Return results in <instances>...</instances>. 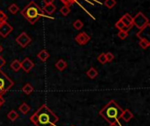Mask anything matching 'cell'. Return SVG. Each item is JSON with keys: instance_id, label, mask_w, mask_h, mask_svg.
<instances>
[{"instance_id": "6da1fadb", "label": "cell", "mask_w": 150, "mask_h": 126, "mask_svg": "<svg viewBox=\"0 0 150 126\" xmlns=\"http://www.w3.org/2000/svg\"><path fill=\"white\" fill-rule=\"evenodd\" d=\"M30 120L35 126H52L58 122L59 118L43 104L30 117Z\"/></svg>"}, {"instance_id": "7a4b0ae2", "label": "cell", "mask_w": 150, "mask_h": 126, "mask_svg": "<svg viewBox=\"0 0 150 126\" xmlns=\"http://www.w3.org/2000/svg\"><path fill=\"white\" fill-rule=\"evenodd\" d=\"M123 112V110L120 105L113 100L110 101L100 111L99 115L110 125L118 123L120 116Z\"/></svg>"}, {"instance_id": "3957f363", "label": "cell", "mask_w": 150, "mask_h": 126, "mask_svg": "<svg viewBox=\"0 0 150 126\" xmlns=\"http://www.w3.org/2000/svg\"><path fill=\"white\" fill-rule=\"evenodd\" d=\"M20 13L31 25H34L41 17L45 16V12L34 1H31Z\"/></svg>"}, {"instance_id": "277c9868", "label": "cell", "mask_w": 150, "mask_h": 126, "mask_svg": "<svg viewBox=\"0 0 150 126\" xmlns=\"http://www.w3.org/2000/svg\"><path fill=\"white\" fill-rule=\"evenodd\" d=\"M13 81L0 69V96L5 94L13 86Z\"/></svg>"}, {"instance_id": "5b68a950", "label": "cell", "mask_w": 150, "mask_h": 126, "mask_svg": "<svg viewBox=\"0 0 150 126\" xmlns=\"http://www.w3.org/2000/svg\"><path fill=\"white\" fill-rule=\"evenodd\" d=\"M133 25H135L138 29L142 30L149 26V18L142 11H139L134 17H133Z\"/></svg>"}, {"instance_id": "8992f818", "label": "cell", "mask_w": 150, "mask_h": 126, "mask_svg": "<svg viewBox=\"0 0 150 126\" xmlns=\"http://www.w3.org/2000/svg\"><path fill=\"white\" fill-rule=\"evenodd\" d=\"M16 41L17 43L22 46V47H26L32 41V39L28 36V34L26 32H21L17 38H16Z\"/></svg>"}, {"instance_id": "52a82bcc", "label": "cell", "mask_w": 150, "mask_h": 126, "mask_svg": "<svg viewBox=\"0 0 150 126\" xmlns=\"http://www.w3.org/2000/svg\"><path fill=\"white\" fill-rule=\"evenodd\" d=\"M12 31H13V27L6 21H3L0 23V35L3 38H6Z\"/></svg>"}, {"instance_id": "ba28073f", "label": "cell", "mask_w": 150, "mask_h": 126, "mask_svg": "<svg viewBox=\"0 0 150 126\" xmlns=\"http://www.w3.org/2000/svg\"><path fill=\"white\" fill-rule=\"evenodd\" d=\"M75 40L77 42V44H79L80 46H84L86 45L90 40H91V37L90 35H88L86 32H83L78 33L76 37H75Z\"/></svg>"}, {"instance_id": "9c48e42d", "label": "cell", "mask_w": 150, "mask_h": 126, "mask_svg": "<svg viewBox=\"0 0 150 126\" xmlns=\"http://www.w3.org/2000/svg\"><path fill=\"white\" fill-rule=\"evenodd\" d=\"M20 64H21V68H22L25 73L30 72V70L34 67V63H33L29 58L24 59L23 61L20 62Z\"/></svg>"}, {"instance_id": "30bf717a", "label": "cell", "mask_w": 150, "mask_h": 126, "mask_svg": "<svg viewBox=\"0 0 150 126\" xmlns=\"http://www.w3.org/2000/svg\"><path fill=\"white\" fill-rule=\"evenodd\" d=\"M133 118H134V114H133V112H132L131 111H129L128 109L123 111V112H122V114H121V116H120V118H121L123 121H125V122H129L131 119H133Z\"/></svg>"}, {"instance_id": "8fae6325", "label": "cell", "mask_w": 150, "mask_h": 126, "mask_svg": "<svg viewBox=\"0 0 150 126\" xmlns=\"http://www.w3.org/2000/svg\"><path fill=\"white\" fill-rule=\"evenodd\" d=\"M56 10V6L54 4H46L45 7L42 9V11L47 14H52Z\"/></svg>"}, {"instance_id": "7c38bea8", "label": "cell", "mask_w": 150, "mask_h": 126, "mask_svg": "<svg viewBox=\"0 0 150 126\" xmlns=\"http://www.w3.org/2000/svg\"><path fill=\"white\" fill-rule=\"evenodd\" d=\"M37 56H38V58H39L41 61L45 62V61L49 58V53H48V52H47V50L43 49V50H41V51L37 54Z\"/></svg>"}, {"instance_id": "4fadbf2b", "label": "cell", "mask_w": 150, "mask_h": 126, "mask_svg": "<svg viewBox=\"0 0 150 126\" xmlns=\"http://www.w3.org/2000/svg\"><path fill=\"white\" fill-rule=\"evenodd\" d=\"M67 62L64 61V60H62V59H61V60H59L56 63H55V68L58 69V70H60V71H63L66 68H67Z\"/></svg>"}, {"instance_id": "5bb4252c", "label": "cell", "mask_w": 150, "mask_h": 126, "mask_svg": "<svg viewBox=\"0 0 150 126\" xmlns=\"http://www.w3.org/2000/svg\"><path fill=\"white\" fill-rule=\"evenodd\" d=\"M86 75L89 78L91 79H95L98 75V72L96 68H91L87 72H86Z\"/></svg>"}, {"instance_id": "9a60e30c", "label": "cell", "mask_w": 150, "mask_h": 126, "mask_svg": "<svg viewBox=\"0 0 150 126\" xmlns=\"http://www.w3.org/2000/svg\"><path fill=\"white\" fill-rule=\"evenodd\" d=\"M11 69L14 71V72H18L20 68H21V64H20V61H18V60H14L11 64Z\"/></svg>"}, {"instance_id": "2e32d148", "label": "cell", "mask_w": 150, "mask_h": 126, "mask_svg": "<svg viewBox=\"0 0 150 126\" xmlns=\"http://www.w3.org/2000/svg\"><path fill=\"white\" fill-rule=\"evenodd\" d=\"M18 110H19V111H20L23 115H25V114H27L28 111H30V106H29L26 103H23L19 106Z\"/></svg>"}, {"instance_id": "e0dca14e", "label": "cell", "mask_w": 150, "mask_h": 126, "mask_svg": "<svg viewBox=\"0 0 150 126\" xmlns=\"http://www.w3.org/2000/svg\"><path fill=\"white\" fill-rule=\"evenodd\" d=\"M7 118H8L10 121L13 122V121H15L16 119L18 118V114L17 113V111H15L14 110H12V111H11L7 114Z\"/></svg>"}, {"instance_id": "ac0fdd59", "label": "cell", "mask_w": 150, "mask_h": 126, "mask_svg": "<svg viewBox=\"0 0 150 126\" xmlns=\"http://www.w3.org/2000/svg\"><path fill=\"white\" fill-rule=\"evenodd\" d=\"M139 45L142 48V49H147L149 46H150V42L149 40L146 38H142L140 42H139Z\"/></svg>"}, {"instance_id": "d6986e66", "label": "cell", "mask_w": 150, "mask_h": 126, "mask_svg": "<svg viewBox=\"0 0 150 126\" xmlns=\"http://www.w3.org/2000/svg\"><path fill=\"white\" fill-rule=\"evenodd\" d=\"M22 90H23V92H24L25 95H30L31 93H33V86H32L30 83H26V84L23 87Z\"/></svg>"}, {"instance_id": "ffe728a7", "label": "cell", "mask_w": 150, "mask_h": 126, "mask_svg": "<svg viewBox=\"0 0 150 126\" xmlns=\"http://www.w3.org/2000/svg\"><path fill=\"white\" fill-rule=\"evenodd\" d=\"M8 11H9L10 13H11V14H16V13L19 11V7H18L16 4H11L8 7Z\"/></svg>"}, {"instance_id": "44dd1931", "label": "cell", "mask_w": 150, "mask_h": 126, "mask_svg": "<svg viewBox=\"0 0 150 126\" xmlns=\"http://www.w3.org/2000/svg\"><path fill=\"white\" fill-rule=\"evenodd\" d=\"M73 27H74L76 30H77V31L81 30V29L83 27V21L80 20V19H76V20L73 23Z\"/></svg>"}, {"instance_id": "7402d4cb", "label": "cell", "mask_w": 150, "mask_h": 126, "mask_svg": "<svg viewBox=\"0 0 150 126\" xmlns=\"http://www.w3.org/2000/svg\"><path fill=\"white\" fill-rule=\"evenodd\" d=\"M117 2L116 0H105L104 4L108 8V9H112L115 5H116Z\"/></svg>"}, {"instance_id": "603a6c76", "label": "cell", "mask_w": 150, "mask_h": 126, "mask_svg": "<svg viewBox=\"0 0 150 126\" xmlns=\"http://www.w3.org/2000/svg\"><path fill=\"white\" fill-rule=\"evenodd\" d=\"M60 12H61V14H62L63 16H68V15L69 14V12H70V8H69V6H67V5L62 6V7L61 8V10H60Z\"/></svg>"}, {"instance_id": "cb8c5ba5", "label": "cell", "mask_w": 150, "mask_h": 126, "mask_svg": "<svg viewBox=\"0 0 150 126\" xmlns=\"http://www.w3.org/2000/svg\"><path fill=\"white\" fill-rule=\"evenodd\" d=\"M98 61L101 63V64H105L107 61H106V58H105V53H100L98 56Z\"/></svg>"}, {"instance_id": "d4e9b609", "label": "cell", "mask_w": 150, "mask_h": 126, "mask_svg": "<svg viewBox=\"0 0 150 126\" xmlns=\"http://www.w3.org/2000/svg\"><path fill=\"white\" fill-rule=\"evenodd\" d=\"M127 36H128V32H125V31H123V30H120V31H119V32H118V37H119L120 39H125Z\"/></svg>"}, {"instance_id": "484cf974", "label": "cell", "mask_w": 150, "mask_h": 126, "mask_svg": "<svg viewBox=\"0 0 150 126\" xmlns=\"http://www.w3.org/2000/svg\"><path fill=\"white\" fill-rule=\"evenodd\" d=\"M105 58H106V61H107V62H111V61H113L114 55H113L111 52H108V53H105Z\"/></svg>"}, {"instance_id": "4316f807", "label": "cell", "mask_w": 150, "mask_h": 126, "mask_svg": "<svg viewBox=\"0 0 150 126\" xmlns=\"http://www.w3.org/2000/svg\"><path fill=\"white\" fill-rule=\"evenodd\" d=\"M115 27L120 31V30H123V28L125 27V25H124L120 20H119V21H117V22H116V24H115Z\"/></svg>"}, {"instance_id": "83f0119b", "label": "cell", "mask_w": 150, "mask_h": 126, "mask_svg": "<svg viewBox=\"0 0 150 126\" xmlns=\"http://www.w3.org/2000/svg\"><path fill=\"white\" fill-rule=\"evenodd\" d=\"M120 20V21L125 25V26H128V25H133V23H130V22H129V21H128V20H127L124 16H123V17H121Z\"/></svg>"}, {"instance_id": "f1b7e54d", "label": "cell", "mask_w": 150, "mask_h": 126, "mask_svg": "<svg viewBox=\"0 0 150 126\" xmlns=\"http://www.w3.org/2000/svg\"><path fill=\"white\" fill-rule=\"evenodd\" d=\"M6 19H7V15L3 11L0 10V23L3 21H6Z\"/></svg>"}, {"instance_id": "f546056e", "label": "cell", "mask_w": 150, "mask_h": 126, "mask_svg": "<svg viewBox=\"0 0 150 126\" xmlns=\"http://www.w3.org/2000/svg\"><path fill=\"white\" fill-rule=\"evenodd\" d=\"M61 1L64 4V5H67V6H69L70 4L76 2V0H61Z\"/></svg>"}, {"instance_id": "4dcf8cb0", "label": "cell", "mask_w": 150, "mask_h": 126, "mask_svg": "<svg viewBox=\"0 0 150 126\" xmlns=\"http://www.w3.org/2000/svg\"><path fill=\"white\" fill-rule=\"evenodd\" d=\"M124 17H125L130 23H133V17H132L129 13H126V14L124 15Z\"/></svg>"}, {"instance_id": "1f68e13d", "label": "cell", "mask_w": 150, "mask_h": 126, "mask_svg": "<svg viewBox=\"0 0 150 126\" xmlns=\"http://www.w3.org/2000/svg\"><path fill=\"white\" fill-rule=\"evenodd\" d=\"M4 64H5V61H4V59L3 57H1V56H0V69H1V68H2Z\"/></svg>"}, {"instance_id": "d6a6232c", "label": "cell", "mask_w": 150, "mask_h": 126, "mask_svg": "<svg viewBox=\"0 0 150 126\" xmlns=\"http://www.w3.org/2000/svg\"><path fill=\"white\" fill-rule=\"evenodd\" d=\"M43 3L46 4H53L54 3V0H43Z\"/></svg>"}, {"instance_id": "836d02e7", "label": "cell", "mask_w": 150, "mask_h": 126, "mask_svg": "<svg viewBox=\"0 0 150 126\" xmlns=\"http://www.w3.org/2000/svg\"><path fill=\"white\" fill-rule=\"evenodd\" d=\"M4 103V99L3 98L2 96H0V107H1Z\"/></svg>"}, {"instance_id": "e575fe53", "label": "cell", "mask_w": 150, "mask_h": 126, "mask_svg": "<svg viewBox=\"0 0 150 126\" xmlns=\"http://www.w3.org/2000/svg\"><path fill=\"white\" fill-rule=\"evenodd\" d=\"M109 126H119V125H118V124L116 123V124H112V125H110Z\"/></svg>"}, {"instance_id": "d590c367", "label": "cell", "mask_w": 150, "mask_h": 126, "mask_svg": "<svg viewBox=\"0 0 150 126\" xmlns=\"http://www.w3.org/2000/svg\"><path fill=\"white\" fill-rule=\"evenodd\" d=\"M2 51H3V46H2L0 45V53H1Z\"/></svg>"}, {"instance_id": "8d00e7d4", "label": "cell", "mask_w": 150, "mask_h": 126, "mask_svg": "<svg viewBox=\"0 0 150 126\" xmlns=\"http://www.w3.org/2000/svg\"><path fill=\"white\" fill-rule=\"evenodd\" d=\"M70 126H75V125H70Z\"/></svg>"}]
</instances>
